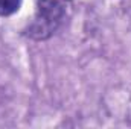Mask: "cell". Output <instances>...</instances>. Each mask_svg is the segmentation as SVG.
I'll return each mask as SVG.
<instances>
[{
    "label": "cell",
    "mask_w": 131,
    "mask_h": 129,
    "mask_svg": "<svg viewBox=\"0 0 131 129\" xmlns=\"http://www.w3.org/2000/svg\"><path fill=\"white\" fill-rule=\"evenodd\" d=\"M66 18V8L60 0H37L35 15L25 29V35L35 41H44L60 29Z\"/></svg>",
    "instance_id": "1"
},
{
    "label": "cell",
    "mask_w": 131,
    "mask_h": 129,
    "mask_svg": "<svg viewBox=\"0 0 131 129\" xmlns=\"http://www.w3.org/2000/svg\"><path fill=\"white\" fill-rule=\"evenodd\" d=\"M21 6V0H0V17H9L15 14Z\"/></svg>",
    "instance_id": "2"
}]
</instances>
